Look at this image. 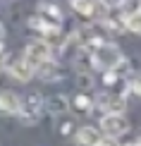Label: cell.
<instances>
[{"instance_id":"obj_1","label":"cell","mask_w":141,"mask_h":146,"mask_svg":"<svg viewBox=\"0 0 141 146\" xmlns=\"http://www.w3.org/2000/svg\"><path fill=\"white\" fill-rule=\"evenodd\" d=\"M124 58L122 55V50L115 43H98L93 48V55H91V62H93V67L96 70H101V72H110V70H115L117 67V62Z\"/></svg>"},{"instance_id":"obj_2","label":"cell","mask_w":141,"mask_h":146,"mask_svg":"<svg viewBox=\"0 0 141 146\" xmlns=\"http://www.w3.org/2000/svg\"><path fill=\"white\" fill-rule=\"evenodd\" d=\"M46 110V101L41 98V94H36V91H31V94L26 96V98H22V106H19V120L24 125H36L41 120V115H43Z\"/></svg>"},{"instance_id":"obj_3","label":"cell","mask_w":141,"mask_h":146,"mask_svg":"<svg viewBox=\"0 0 141 146\" xmlns=\"http://www.w3.org/2000/svg\"><path fill=\"white\" fill-rule=\"evenodd\" d=\"M101 132L110 139H117L129 132V122H127V117L122 113H105L101 120Z\"/></svg>"},{"instance_id":"obj_4","label":"cell","mask_w":141,"mask_h":146,"mask_svg":"<svg viewBox=\"0 0 141 146\" xmlns=\"http://www.w3.org/2000/svg\"><path fill=\"white\" fill-rule=\"evenodd\" d=\"M48 58H50V46L46 41H31V43L24 48V62H29L34 70L41 62H46Z\"/></svg>"},{"instance_id":"obj_5","label":"cell","mask_w":141,"mask_h":146,"mask_svg":"<svg viewBox=\"0 0 141 146\" xmlns=\"http://www.w3.org/2000/svg\"><path fill=\"white\" fill-rule=\"evenodd\" d=\"M96 106L101 108V110H105V113H122L124 101H122L117 94H98Z\"/></svg>"},{"instance_id":"obj_6","label":"cell","mask_w":141,"mask_h":146,"mask_svg":"<svg viewBox=\"0 0 141 146\" xmlns=\"http://www.w3.org/2000/svg\"><path fill=\"white\" fill-rule=\"evenodd\" d=\"M22 106V98L15 91H0V113L3 115H17Z\"/></svg>"},{"instance_id":"obj_7","label":"cell","mask_w":141,"mask_h":146,"mask_svg":"<svg viewBox=\"0 0 141 146\" xmlns=\"http://www.w3.org/2000/svg\"><path fill=\"white\" fill-rule=\"evenodd\" d=\"M74 139H77V146H98L101 144V132L96 129V127H79L77 129V134H74Z\"/></svg>"},{"instance_id":"obj_8","label":"cell","mask_w":141,"mask_h":146,"mask_svg":"<svg viewBox=\"0 0 141 146\" xmlns=\"http://www.w3.org/2000/svg\"><path fill=\"white\" fill-rule=\"evenodd\" d=\"M34 74H38L43 82H58V79L62 77V70H60V65L53 62V58H48L46 62H41L38 67L34 70Z\"/></svg>"},{"instance_id":"obj_9","label":"cell","mask_w":141,"mask_h":146,"mask_svg":"<svg viewBox=\"0 0 141 146\" xmlns=\"http://www.w3.org/2000/svg\"><path fill=\"white\" fill-rule=\"evenodd\" d=\"M10 74L15 79H19V82H29L34 77V67L29 62H24V60H17V62L10 65Z\"/></svg>"},{"instance_id":"obj_10","label":"cell","mask_w":141,"mask_h":146,"mask_svg":"<svg viewBox=\"0 0 141 146\" xmlns=\"http://www.w3.org/2000/svg\"><path fill=\"white\" fill-rule=\"evenodd\" d=\"M70 5L74 7L77 15H84V17H93L96 10H98L96 0H70Z\"/></svg>"},{"instance_id":"obj_11","label":"cell","mask_w":141,"mask_h":146,"mask_svg":"<svg viewBox=\"0 0 141 146\" xmlns=\"http://www.w3.org/2000/svg\"><path fill=\"white\" fill-rule=\"evenodd\" d=\"M46 108H48L53 115H60V113H67V110H70V101H67L65 96H53V98L46 101Z\"/></svg>"},{"instance_id":"obj_12","label":"cell","mask_w":141,"mask_h":146,"mask_svg":"<svg viewBox=\"0 0 141 146\" xmlns=\"http://www.w3.org/2000/svg\"><path fill=\"white\" fill-rule=\"evenodd\" d=\"M38 15L43 17V19H50V24H60L62 22V15H60V10L55 7V5H50V3H43L38 7Z\"/></svg>"},{"instance_id":"obj_13","label":"cell","mask_w":141,"mask_h":146,"mask_svg":"<svg viewBox=\"0 0 141 146\" xmlns=\"http://www.w3.org/2000/svg\"><path fill=\"white\" fill-rule=\"evenodd\" d=\"M120 12L122 17H132V15H139L141 12V0H120Z\"/></svg>"},{"instance_id":"obj_14","label":"cell","mask_w":141,"mask_h":146,"mask_svg":"<svg viewBox=\"0 0 141 146\" xmlns=\"http://www.w3.org/2000/svg\"><path fill=\"white\" fill-rule=\"evenodd\" d=\"M124 27L129 29L132 34H139L141 36V12H139V15H132V17H124Z\"/></svg>"},{"instance_id":"obj_15","label":"cell","mask_w":141,"mask_h":146,"mask_svg":"<svg viewBox=\"0 0 141 146\" xmlns=\"http://www.w3.org/2000/svg\"><path fill=\"white\" fill-rule=\"evenodd\" d=\"M74 108H77L79 113H86L89 108H91V98H89V96H84V94H79L77 98H74Z\"/></svg>"},{"instance_id":"obj_16","label":"cell","mask_w":141,"mask_h":146,"mask_svg":"<svg viewBox=\"0 0 141 146\" xmlns=\"http://www.w3.org/2000/svg\"><path fill=\"white\" fill-rule=\"evenodd\" d=\"M120 0H98V7H101L103 12H110V10H117Z\"/></svg>"},{"instance_id":"obj_17","label":"cell","mask_w":141,"mask_h":146,"mask_svg":"<svg viewBox=\"0 0 141 146\" xmlns=\"http://www.w3.org/2000/svg\"><path fill=\"white\" fill-rule=\"evenodd\" d=\"M77 84H81V89H91V86H93V77H91V74H84V72H81V74L77 77Z\"/></svg>"},{"instance_id":"obj_18","label":"cell","mask_w":141,"mask_h":146,"mask_svg":"<svg viewBox=\"0 0 141 146\" xmlns=\"http://www.w3.org/2000/svg\"><path fill=\"white\" fill-rule=\"evenodd\" d=\"M129 89H132V91H134L136 96H141V77H134V79H132Z\"/></svg>"},{"instance_id":"obj_19","label":"cell","mask_w":141,"mask_h":146,"mask_svg":"<svg viewBox=\"0 0 141 146\" xmlns=\"http://www.w3.org/2000/svg\"><path fill=\"white\" fill-rule=\"evenodd\" d=\"M5 41V27H3V22H0V43Z\"/></svg>"},{"instance_id":"obj_20","label":"cell","mask_w":141,"mask_h":146,"mask_svg":"<svg viewBox=\"0 0 141 146\" xmlns=\"http://www.w3.org/2000/svg\"><path fill=\"white\" fill-rule=\"evenodd\" d=\"M124 146H141V144H136V141H134V144H124Z\"/></svg>"}]
</instances>
